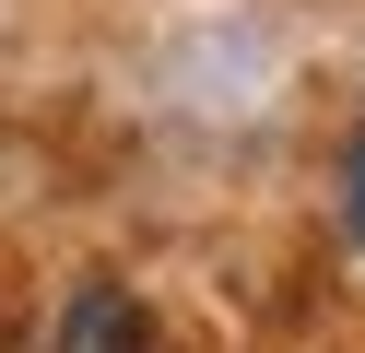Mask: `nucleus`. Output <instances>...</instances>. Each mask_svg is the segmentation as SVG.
<instances>
[{"label":"nucleus","mask_w":365,"mask_h":353,"mask_svg":"<svg viewBox=\"0 0 365 353\" xmlns=\"http://www.w3.org/2000/svg\"><path fill=\"white\" fill-rule=\"evenodd\" d=\"M341 212H354V235H365V130H354V153H341Z\"/></svg>","instance_id":"f03ea898"},{"label":"nucleus","mask_w":365,"mask_h":353,"mask_svg":"<svg viewBox=\"0 0 365 353\" xmlns=\"http://www.w3.org/2000/svg\"><path fill=\"white\" fill-rule=\"evenodd\" d=\"M59 353H153V318L118 282H83V295L59 306Z\"/></svg>","instance_id":"f257e3e1"}]
</instances>
